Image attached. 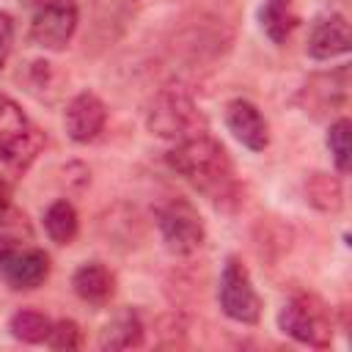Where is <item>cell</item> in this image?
<instances>
[{
  "label": "cell",
  "instance_id": "30bf717a",
  "mask_svg": "<svg viewBox=\"0 0 352 352\" xmlns=\"http://www.w3.org/2000/svg\"><path fill=\"white\" fill-rule=\"evenodd\" d=\"M349 44H352L349 22L341 14H327V16H319L314 22L305 50L314 60H330V58L346 55Z\"/></svg>",
  "mask_w": 352,
  "mask_h": 352
},
{
  "label": "cell",
  "instance_id": "277c9868",
  "mask_svg": "<svg viewBox=\"0 0 352 352\" xmlns=\"http://www.w3.org/2000/svg\"><path fill=\"white\" fill-rule=\"evenodd\" d=\"M217 300L220 308L228 319L239 322V324H256L261 316V300L258 292L250 280L248 267L231 256L220 272V289H217Z\"/></svg>",
  "mask_w": 352,
  "mask_h": 352
},
{
  "label": "cell",
  "instance_id": "52a82bcc",
  "mask_svg": "<svg viewBox=\"0 0 352 352\" xmlns=\"http://www.w3.org/2000/svg\"><path fill=\"white\" fill-rule=\"evenodd\" d=\"M77 3L74 0H52L38 6L33 22H30V36L41 50L60 52L72 41L77 30Z\"/></svg>",
  "mask_w": 352,
  "mask_h": 352
},
{
  "label": "cell",
  "instance_id": "ffe728a7",
  "mask_svg": "<svg viewBox=\"0 0 352 352\" xmlns=\"http://www.w3.org/2000/svg\"><path fill=\"white\" fill-rule=\"evenodd\" d=\"M11 47H14V19H11V14L0 11V69L6 66Z\"/></svg>",
  "mask_w": 352,
  "mask_h": 352
},
{
  "label": "cell",
  "instance_id": "ba28073f",
  "mask_svg": "<svg viewBox=\"0 0 352 352\" xmlns=\"http://www.w3.org/2000/svg\"><path fill=\"white\" fill-rule=\"evenodd\" d=\"M226 126L228 132L250 151H264L270 143V126L261 110L248 99H231L226 104Z\"/></svg>",
  "mask_w": 352,
  "mask_h": 352
},
{
  "label": "cell",
  "instance_id": "8fae6325",
  "mask_svg": "<svg viewBox=\"0 0 352 352\" xmlns=\"http://www.w3.org/2000/svg\"><path fill=\"white\" fill-rule=\"evenodd\" d=\"M74 294L91 305H104L116 292V278L102 261H85L72 275Z\"/></svg>",
  "mask_w": 352,
  "mask_h": 352
},
{
  "label": "cell",
  "instance_id": "8992f818",
  "mask_svg": "<svg viewBox=\"0 0 352 352\" xmlns=\"http://www.w3.org/2000/svg\"><path fill=\"white\" fill-rule=\"evenodd\" d=\"M50 275V256L14 236L0 239V278L11 289H36Z\"/></svg>",
  "mask_w": 352,
  "mask_h": 352
},
{
  "label": "cell",
  "instance_id": "d6986e66",
  "mask_svg": "<svg viewBox=\"0 0 352 352\" xmlns=\"http://www.w3.org/2000/svg\"><path fill=\"white\" fill-rule=\"evenodd\" d=\"M47 344H50L52 349L72 352V349H80V344H82V333H80L77 322H72V319H60V322H52L50 336H47Z\"/></svg>",
  "mask_w": 352,
  "mask_h": 352
},
{
  "label": "cell",
  "instance_id": "6da1fadb",
  "mask_svg": "<svg viewBox=\"0 0 352 352\" xmlns=\"http://www.w3.org/2000/svg\"><path fill=\"white\" fill-rule=\"evenodd\" d=\"M168 165L212 204L226 206L236 201V179H234L231 157L223 148V143L209 138L206 132L179 140L176 148L168 151Z\"/></svg>",
  "mask_w": 352,
  "mask_h": 352
},
{
  "label": "cell",
  "instance_id": "7a4b0ae2",
  "mask_svg": "<svg viewBox=\"0 0 352 352\" xmlns=\"http://www.w3.org/2000/svg\"><path fill=\"white\" fill-rule=\"evenodd\" d=\"M146 126L151 135L179 143L206 132V116L182 85H168L151 99L146 113Z\"/></svg>",
  "mask_w": 352,
  "mask_h": 352
},
{
  "label": "cell",
  "instance_id": "9c48e42d",
  "mask_svg": "<svg viewBox=\"0 0 352 352\" xmlns=\"http://www.w3.org/2000/svg\"><path fill=\"white\" fill-rule=\"evenodd\" d=\"M63 121H66V132H69V138L74 143H88L104 129L107 107L96 94L82 91L69 102Z\"/></svg>",
  "mask_w": 352,
  "mask_h": 352
},
{
  "label": "cell",
  "instance_id": "4fadbf2b",
  "mask_svg": "<svg viewBox=\"0 0 352 352\" xmlns=\"http://www.w3.org/2000/svg\"><path fill=\"white\" fill-rule=\"evenodd\" d=\"M258 22L272 44H286L300 22V14L294 8V0H264L258 8Z\"/></svg>",
  "mask_w": 352,
  "mask_h": 352
},
{
  "label": "cell",
  "instance_id": "ac0fdd59",
  "mask_svg": "<svg viewBox=\"0 0 352 352\" xmlns=\"http://www.w3.org/2000/svg\"><path fill=\"white\" fill-rule=\"evenodd\" d=\"M349 129H352L349 118H338L327 129V148L333 154V162H336L338 173L349 170Z\"/></svg>",
  "mask_w": 352,
  "mask_h": 352
},
{
  "label": "cell",
  "instance_id": "3957f363",
  "mask_svg": "<svg viewBox=\"0 0 352 352\" xmlns=\"http://www.w3.org/2000/svg\"><path fill=\"white\" fill-rule=\"evenodd\" d=\"M278 327L286 336H292L294 341L316 346V349H324L333 341V327H330L327 308L311 294H294L278 311Z\"/></svg>",
  "mask_w": 352,
  "mask_h": 352
},
{
  "label": "cell",
  "instance_id": "5bb4252c",
  "mask_svg": "<svg viewBox=\"0 0 352 352\" xmlns=\"http://www.w3.org/2000/svg\"><path fill=\"white\" fill-rule=\"evenodd\" d=\"M44 231L47 236L55 242V245H69L74 242L77 231H80V217H77V209L66 201V198H58L47 206L44 212Z\"/></svg>",
  "mask_w": 352,
  "mask_h": 352
},
{
  "label": "cell",
  "instance_id": "e0dca14e",
  "mask_svg": "<svg viewBox=\"0 0 352 352\" xmlns=\"http://www.w3.org/2000/svg\"><path fill=\"white\" fill-rule=\"evenodd\" d=\"M305 192H308V201L322 212L341 209V184L327 173H314L305 184Z\"/></svg>",
  "mask_w": 352,
  "mask_h": 352
},
{
  "label": "cell",
  "instance_id": "7c38bea8",
  "mask_svg": "<svg viewBox=\"0 0 352 352\" xmlns=\"http://www.w3.org/2000/svg\"><path fill=\"white\" fill-rule=\"evenodd\" d=\"M143 344V322L138 311L124 308L118 311L99 333V349L104 352H118V349H135Z\"/></svg>",
  "mask_w": 352,
  "mask_h": 352
},
{
  "label": "cell",
  "instance_id": "5b68a950",
  "mask_svg": "<svg viewBox=\"0 0 352 352\" xmlns=\"http://www.w3.org/2000/svg\"><path fill=\"white\" fill-rule=\"evenodd\" d=\"M157 226H160V236H162L165 248L176 256L195 253L204 245V236H206L198 209L184 198L168 201L157 212Z\"/></svg>",
  "mask_w": 352,
  "mask_h": 352
},
{
  "label": "cell",
  "instance_id": "9a60e30c",
  "mask_svg": "<svg viewBox=\"0 0 352 352\" xmlns=\"http://www.w3.org/2000/svg\"><path fill=\"white\" fill-rule=\"evenodd\" d=\"M50 327H52L50 316L41 314V311H36V308H19V311L8 319L11 336H14L16 341H25V344H41V341H47Z\"/></svg>",
  "mask_w": 352,
  "mask_h": 352
},
{
  "label": "cell",
  "instance_id": "2e32d148",
  "mask_svg": "<svg viewBox=\"0 0 352 352\" xmlns=\"http://www.w3.org/2000/svg\"><path fill=\"white\" fill-rule=\"evenodd\" d=\"M30 129L33 126H30L28 116L22 113V107L11 96L0 94V151H6L14 143H19Z\"/></svg>",
  "mask_w": 352,
  "mask_h": 352
},
{
  "label": "cell",
  "instance_id": "44dd1931",
  "mask_svg": "<svg viewBox=\"0 0 352 352\" xmlns=\"http://www.w3.org/2000/svg\"><path fill=\"white\" fill-rule=\"evenodd\" d=\"M8 206H11V187H8V182L0 176V220L6 217Z\"/></svg>",
  "mask_w": 352,
  "mask_h": 352
},
{
  "label": "cell",
  "instance_id": "7402d4cb",
  "mask_svg": "<svg viewBox=\"0 0 352 352\" xmlns=\"http://www.w3.org/2000/svg\"><path fill=\"white\" fill-rule=\"evenodd\" d=\"M36 3H38V6H44V3H52V0H36Z\"/></svg>",
  "mask_w": 352,
  "mask_h": 352
}]
</instances>
